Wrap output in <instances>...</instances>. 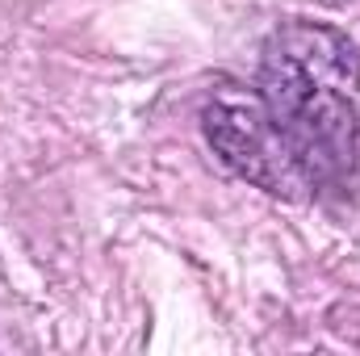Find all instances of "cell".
<instances>
[{"label": "cell", "mask_w": 360, "mask_h": 356, "mask_svg": "<svg viewBox=\"0 0 360 356\" xmlns=\"http://www.w3.org/2000/svg\"><path fill=\"white\" fill-rule=\"evenodd\" d=\"M256 96L306 197L360 168V51L323 21H285L260 51Z\"/></svg>", "instance_id": "cell-1"}, {"label": "cell", "mask_w": 360, "mask_h": 356, "mask_svg": "<svg viewBox=\"0 0 360 356\" xmlns=\"http://www.w3.org/2000/svg\"><path fill=\"white\" fill-rule=\"evenodd\" d=\"M201 122H205L210 147L218 151V160L231 172H239L243 180L269 189L276 197H306L293 164L285 160V151L272 134L256 89H243V84L214 89V96L205 101Z\"/></svg>", "instance_id": "cell-2"}]
</instances>
